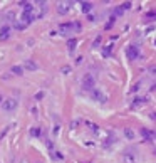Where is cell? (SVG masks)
I'll use <instances>...</instances> for the list:
<instances>
[{
  "instance_id": "cell-1",
  "label": "cell",
  "mask_w": 156,
  "mask_h": 163,
  "mask_svg": "<svg viewBox=\"0 0 156 163\" xmlns=\"http://www.w3.org/2000/svg\"><path fill=\"white\" fill-rule=\"evenodd\" d=\"M89 96H91L94 101H97V103H106V96L102 94V91H99L97 87H94V89L89 91Z\"/></svg>"
},
{
  "instance_id": "cell-2",
  "label": "cell",
  "mask_w": 156,
  "mask_h": 163,
  "mask_svg": "<svg viewBox=\"0 0 156 163\" xmlns=\"http://www.w3.org/2000/svg\"><path fill=\"white\" fill-rule=\"evenodd\" d=\"M17 99L13 98H9V99H4V103H2V108H4L5 111H13L15 108H17Z\"/></svg>"
},
{
  "instance_id": "cell-3",
  "label": "cell",
  "mask_w": 156,
  "mask_h": 163,
  "mask_svg": "<svg viewBox=\"0 0 156 163\" xmlns=\"http://www.w3.org/2000/svg\"><path fill=\"white\" fill-rule=\"evenodd\" d=\"M126 56H128V59H129V61L138 59V57H139V49L136 47V46H129L128 51H126Z\"/></svg>"
},
{
  "instance_id": "cell-4",
  "label": "cell",
  "mask_w": 156,
  "mask_h": 163,
  "mask_svg": "<svg viewBox=\"0 0 156 163\" xmlns=\"http://www.w3.org/2000/svg\"><path fill=\"white\" fill-rule=\"evenodd\" d=\"M82 86H84V89H87V91L94 89V76L93 74H86L84 81H82Z\"/></svg>"
},
{
  "instance_id": "cell-5",
  "label": "cell",
  "mask_w": 156,
  "mask_h": 163,
  "mask_svg": "<svg viewBox=\"0 0 156 163\" xmlns=\"http://www.w3.org/2000/svg\"><path fill=\"white\" fill-rule=\"evenodd\" d=\"M71 2H60L59 5H57V12L60 13V15H66V13L69 12V7H71Z\"/></svg>"
},
{
  "instance_id": "cell-6",
  "label": "cell",
  "mask_w": 156,
  "mask_h": 163,
  "mask_svg": "<svg viewBox=\"0 0 156 163\" xmlns=\"http://www.w3.org/2000/svg\"><path fill=\"white\" fill-rule=\"evenodd\" d=\"M141 136L144 138V141H151L153 138H156V133H153V131H149L146 128H141Z\"/></svg>"
},
{
  "instance_id": "cell-7",
  "label": "cell",
  "mask_w": 156,
  "mask_h": 163,
  "mask_svg": "<svg viewBox=\"0 0 156 163\" xmlns=\"http://www.w3.org/2000/svg\"><path fill=\"white\" fill-rule=\"evenodd\" d=\"M9 37H10V25H4L0 29V39L5 40V39H9Z\"/></svg>"
},
{
  "instance_id": "cell-8",
  "label": "cell",
  "mask_w": 156,
  "mask_h": 163,
  "mask_svg": "<svg viewBox=\"0 0 156 163\" xmlns=\"http://www.w3.org/2000/svg\"><path fill=\"white\" fill-rule=\"evenodd\" d=\"M24 67H25V69H29V71H35V69H37V64H35L34 61L27 59L25 62H24Z\"/></svg>"
},
{
  "instance_id": "cell-9",
  "label": "cell",
  "mask_w": 156,
  "mask_h": 163,
  "mask_svg": "<svg viewBox=\"0 0 156 163\" xmlns=\"http://www.w3.org/2000/svg\"><path fill=\"white\" fill-rule=\"evenodd\" d=\"M10 71H12L15 76H22V74H24V67H22V66H12Z\"/></svg>"
},
{
  "instance_id": "cell-10",
  "label": "cell",
  "mask_w": 156,
  "mask_h": 163,
  "mask_svg": "<svg viewBox=\"0 0 156 163\" xmlns=\"http://www.w3.org/2000/svg\"><path fill=\"white\" fill-rule=\"evenodd\" d=\"M81 5H82V12L84 13H89L93 10V4H91V2H82Z\"/></svg>"
},
{
  "instance_id": "cell-11",
  "label": "cell",
  "mask_w": 156,
  "mask_h": 163,
  "mask_svg": "<svg viewBox=\"0 0 156 163\" xmlns=\"http://www.w3.org/2000/svg\"><path fill=\"white\" fill-rule=\"evenodd\" d=\"M67 46H69V51L74 52V49H76V46H77V40H76V39H69Z\"/></svg>"
},
{
  "instance_id": "cell-12",
  "label": "cell",
  "mask_w": 156,
  "mask_h": 163,
  "mask_svg": "<svg viewBox=\"0 0 156 163\" xmlns=\"http://www.w3.org/2000/svg\"><path fill=\"white\" fill-rule=\"evenodd\" d=\"M122 162L124 163H134V156H133L131 153H126L124 155V158H122Z\"/></svg>"
},
{
  "instance_id": "cell-13",
  "label": "cell",
  "mask_w": 156,
  "mask_h": 163,
  "mask_svg": "<svg viewBox=\"0 0 156 163\" xmlns=\"http://www.w3.org/2000/svg\"><path fill=\"white\" fill-rule=\"evenodd\" d=\"M144 101H146L144 98H136L134 101H133V104H131V108H136V106H139V104H143Z\"/></svg>"
},
{
  "instance_id": "cell-14",
  "label": "cell",
  "mask_w": 156,
  "mask_h": 163,
  "mask_svg": "<svg viewBox=\"0 0 156 163\" xmlns=\"http://www.w3.org/2000/svg\"><path fill=\"white\" fill-rule=\"evenodd\" d=\"M124 135H126V138H129V140H133V138H134V131H133L131 128L124 129Z\"/></svg>"
},
{
  "instance_id": "cell-15",
  "label": "cell",
  "mask_w": 156,
  "mask_h": 163,
  "mask_svg": "<svg viewBox=\"0 0 156 163\" xmlns=\"http://www.w3.org/2000/svg\"><path fill=\"white\" fill-rule=\"evenodd\" d=\"M25 27H27V24H24V22H20V20L15 22V29H17V30H24Z\"/></svg>"
},
{
  "instance_id": "cell-16",
  "label": "cell",
  "mask_w": 156,
  "mask_h": 163,
  "mask_svg": "<svg viewBox=\"0 0 156 163\" xmlns=\"http://www.w3.org/2000/svg\"><path fill=\"white\" fill-rule=\"evenodd\" d=\"M30 135H32V136H39V135H40V128H32L30 129Z\"/></svg>"
},
{
  "instance_id": "cell-17",
  "label": "cell",
  "mask_w": 156,
  "mask_h": 163,
  "mask_svg": "<svg viewBox=\"0 0 156 163\" xmlns=\"http://www.w3.org/2000/svg\"><path fill=\"white\" fill-rule=\"evenodd\" d=\"M54 155H55V156H54L55 160H64V155H62V153H59V151H55Z\"/></svg>"
},
{
  "instance_id": "cell-18",
  "label": "cell",
  "mask_w": 156,
  "mask_h": 163,
  "mask_svg": "<svg viewBox=\"0 0 156 163\" xmlns=\"http://www.w3.org/2000/svg\"><path fill=\"white\" fill-rule=\"evenodd\" d=\"M9 129H10V126H7V128H5V129H4V131H2V133H0V140H2V138H4V136H5V135L9 133Z\"/></svg>"
},
{
  "instance_id": "cell-19",
  "label": "cell",
  "mask_w": 156,
  "mask_h": 163,
  "mask_svg": "<svg viewBox=\"0 0 156 163\" xmlns=\"http://www.w3.org/2000/svg\"><path fill=\"white\" fill-rule=\"evenodd\" d=\"M102 54H104V56H109V54H111V46H107V47L104 49V52H102Z\"/></svg>"
},
{
  "instance_id": "cell-20",
  "label": "cell",
  "mask_w": 156,
  "mask_h": 163,
  "mask_svg": "<svg viewBox=\"0 0 156 163\" xmlns=\"http://www.w3.org/2000/svg\"><path fill=\"white\" fill-rule=\"evenodd\" d=\"M62 73L64 74H69V73H71V67H69V66H64V67H62Z\"/></svg>"
},
{
  "instance_id": "cell-21",
  "label": "cell",
  "mask_w": 156,
  "mask_h": 163,
  "mask_svg": "<svg viewBox=\"0 0 156 163\" xmlns=\"http://www.w3.org/2000/svg\"><path fill=\"white\" fill-rule=\"evenodd\" d=\"M122 12H124V10H122L121 7H119V9H116V10H114V15H121Z\"/></svg>"
},
{
  "instance_id": "cell-22",
  "label": "cell",
  "mask_w": 156,
  "mask_h": 163,
  "mask_svg": "<svg viewBox=\"0 0 156 163\" xmlns=\"http://www.w3.org/2000/svg\"><path fill=\"white\" fill-rule=\"evenodd\" d=\"M113 22H114V17H111V22H107V24H106V29H111V25H113Z\"/></svg>"
},
{
  "instance_id": "cell-23",
  "label": "cell",
  "mask_w": 156,
  "mask_h": 163,
  "mask_svg": "<svg viewBox=\"0 0 156 163\" xmlns=\"http://www.w3.org/2000/svg\"><path fill=\"white\" fill-rule=\"evenodd\" d=\"M44 98V93H37V94H35V99H37V101H39V99H42Z\"/></svg>"
},
{
  "instance_id": "cell-24",
  "label": "cell",
  "mask_w": 156,
  "mask_h": 163,
  "mask_svg": "<svg viewBox=\"0 0 156 163\" xmlns=\"http://www.w3.org/2000/svg\"><path fill=\"white\" fill-rule=\"evenodd\" d=\"M149 73H151V74H155V76H156V66H151V67H149Z\"/></svg>"
},
{
  "instance_id": "cell-25",
  "label": "cell",
  "mask_w": 156,
  "mask_h": 163,
  "mask_svg": "<svg viewBox=\"0 0 156 163\" xmlns=\"http://www.w3.org/2000/svg\"><path fill=\"white\" fill-rule=\"evenodd\" d=\"M7 17H9V19H10V20H12V19H13V17H15V13H13V12H9V13H7Z\"/></svg>"
},
{
  "instance_id": "cell-26",
  "label": "cell",
  "mask_w": 156,
  "mask_h": 163,
  "mask_svg": "<svg viewBox=\"0 0 156 163\" xmlns=\"http://www.w3.org/2000/svg\"><path fill=\"white\" fill-rule=\"evenodd\" d=\"M151 120H155V121H156V113H153V114H151Z\"/></svg>"
},
{
  "instance_id": "cell-27",
  "label": "cell",
  "mask_w": 156,
  "mask_h": 163,
  "mask_svg": "<svg viewBox=\"0 0 156 163\" xmlns=\"http://www.w3.org/2000/svg\"><path fill=\"white\" fill-rule=\"evenodd\" d=\"M2 103H4V99H2V96H0V104H2Z\"/></svg>"
},
{
  "instance_id": "cell-28",
  "label": "cell",
  "mask_w": 156,
  "mask_h": 163,
  "mask_svg": "<svg viewBox=\"0 0 156 163\" xmlns=\"http://www.w3.org/2000/svg\"><path fill=\"white\" fill-rule=\"evenodd\" d=\"M22 163H25V162H22Z\"/></svg>"
}]
</instances>
